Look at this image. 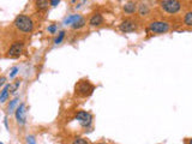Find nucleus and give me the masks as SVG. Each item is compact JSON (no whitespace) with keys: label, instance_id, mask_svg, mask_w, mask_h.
I'll return each mask as SVG.
<instances>
[{"label":"nucleus","instance_id":"6ab92c4d","mask_svg":"<svg viewBox=\"0 0 192 144\" xmlns=\"http://www.w3.org/2000/svg\"><path fill=\"white\" fill-rule=\"evenodd\" d=\"M64 37H65V31H60V32H59V35H58V37L54 40V43H55V44L61 43V41L64 40Z\"/></svg>","mask_w":192,"mask_h":144},{"label":"nucleus","instance_id":"f8f14e48","mask_svg":"<svg viewBox=\"0 0 192 144\" xmlns=\"http://www.w3.org/2000/svg\"><path fill=\"white\" fill-rule=\"evenodd\" d=\"M9 85H5V88L0 91V102L1 103H4L6 100H7V97H9Z\"/></svg>","mask_w":192,"mask_h":144},{"label":"nucleus","instance_id":"9d476101","mask_svg":"<svg viewBox=\"0 0 192 144\" xmlns=\"http://www.w3.org/2000/svg\"><path fill=\"white\" fill-rule=\"evenodd\" d=\"M123 9H124V11H125L126 13L132 15V13H134V12L137 11V5H136L134 1H127V3L124 5Z\"/></svg>","mask_w":192,"mask_h":144},{"label":"nucleus","instance_id":"6e6552de","mask_svg":"<svg viewBox=\"0 0 192 144\" xmlns=\"http://www.w3.org/2000/svg\"><path fill=\"white\" fill-rule=\"evenodd\" d=\"M119 29L123 32H132L137 29V25H136V22H133L131 19H126V21L121 22V24L119 25Z\"/></svg>","mask_w":192,"mask_h":144},{"label":"nucleus","instance_id":"b1692460","mask_svg":"<svg viewBox=\"0 0 192 144\" xmlns=\"http://www.w3.org/2000/svg\"><path fill=\"white\" fill-rule=\"evenodd\" d=\"M5 83H6V77L1 76V77H0V88H1V86H3Z\"/></svg>","mask_w":192,"mask_h":144},{"label":"nucleus","instance_id":"f257e3e1","mask_svg":"<svg viewBox=\"0 0 192 144\" xmlns=\"http://www.w3.org/2000/svg\"><path fill=\"white\" fill-rule=\"evenodd\" d=\"M15 27L19 30V31H23V32H31L32 29H34V22L30 17L25 16V15H19L16 17L15 22H13Z\"/></svg>","mask_w":192,"mask_h":144},{"label":"nucleus","instance_id":"a878e982","mask_svg":"<svg viewBox=\"0 0 192 144\" xmlns=\"http://www.w3.org/2000/svg\"><path fill=\"white\" fill-rule=\"evenodd\" d=\"M188 144H192V138H191V139L188 140Z\"/></svg>","mask_w":192,"mask_h":144},{"label":"nucleus","instance_id":"393cba45","mask_svg":"<svg viewBox=\"0 0 192 144\" xmlns=\"http://www.w3.org/2000/svg\"><path fill=\"white\" fill-rule=\"evenodd\" d=\"M60 3V0H51L52 6H58V4Z\"/></svg>","mask_w":192,"mask_h":144},{"label":"nucleus","instance_id":"0eeeda50","mask_svg":"<svg viewBox=\"0 0 192 144\" xmlns=\"http://www.w3.org/2000/svg\"><path fill=\"white\" fill-rule=\"evenodd\" d=\"M15 115H16V120L18 124H21V125L25 124L27 117H25V105L24 103H21L17 107V109L15 111Z\"/></svg>","mask_w":192,"mask_h":144},{"label":"nucleus","instance_id":"c85d7f7f","mask_svg":"<svg viewBox=\"0 0 192 144\" xmlns=\"http://www.w3.org/2000/svg\"><path fill=\"white\" fill-rule=\"evenodd\" d=\"M0 144H3V143H0Z\"/></svg>","mask_w":192,"mask_h":144},{"label":"nucleus","instance_id":"4468645a","mask_svg":"<svg viewBox=\"0 0 192 144\" xmlns=\"http://www.w3.org/2000/svg\"><path fill=\"white\" fill-rule=\"evenodd\" d=\"M85 24H86V21H85V18H83V17H82L79 21H77L76 23H73V24L71 25V28L76 30V29H80V28H83Z\"/></svg>","mask_w":192,"mask_h":144},{"label":"nucleus","instance_id":"412c9836","mask_svg":"<svg viewBox=\"0 0 192 144\" xmlns=\"http://www.w3.org/2000/svg\"><path fill=\"white\" fill-rule=\"evenodd\" d=\"M27 144H36V139L34 136H28L27 137Z\"/></svg>","mask_w":192,"mask_h":144},{"label":"nucleus","instance_id":"f03ea898","mask_svg":"<svg viewBox=\"0 0 192 144\" xmlns=\"http://www.w3.org/2000/svg\"><path fill=\"white\" fill-rule=\"evenodd\" d=\"M160 7L166 13L175 15L181 10V1L180 0H161Z\"/></svg>","mask_w":192,"mask_h":144},{"label":"nucleus","instance_id":"7ed1b4c3","mask_svg":"<svg viewBox=\"0 0 192 144\" xmlns=\"http://www.w3.org/2000/svg\"><path fill=\"white\" fill-rule=\"evenodd\" d=\"M171 25L167 22H162V21H154L149 24V30L154 34H165L167 31H169Z\"/></svg>","mask_w":192,"mask_h":144},{"label":"nucleus","instance_id":"aec40b11","mask_svg":"<svg viewBox=\"0 0 192 144\" xmlns=\"http://www.w3.org/2000/svg\"><path fill=\"white\" fill-rule=\"evenodd\" d=\"M72 144H89L88 143V140L86 139H84V138H75L73 139V142H72Z\"/></svg>","mask_w":192,"mask_h":144},{"label":"nucleus","instance_id":"20e7f679","mask_svg":"<svg viewBox=\"0 0 192 144\" xmlns=\"http://www.w3.org/2000/svg\"><path fill=\"white\" fill-rule=\"evenodd\" d=\"M76 120L80 124L82 127H90L91 124H92V115L89 113V112H84V111H80L76 114Z\"/></svg>","mask_w":192,"mask_h":144},{"label":"nucleus","instance_id":"a211bd4d","mask_svg":"<svg viewBox=\"0 0 192 144\" xmlns=\"http://www.w3.org/2000/svg\"><path fill=\"white\" fill-rule=\"evenodd\" d=\"M184 23L187 27H192V11H188L184 17Z\"/></svg>","mask_w":192,"mask_h":144},{"label":"nucleus","instance_id":"423d86ee","mask_svg":"<svg viewBox=\"0 0 192 144\" xmlns=\"http://www.w3.org/2000/svg\"><path fill=\"white\" fill-rule=\"evenodd\" d=\"M23 48H24V44L22 41H17L15 43H12V46L10 47V49H9V55L11 58H17L22 54L23 52Z\"/></svg>","mask_w":192,"mask_h":144},{"label":"nucleus","instance_id":"bb28decb","mask_svg":"<svg viewBox=\"0 0 192 144\" xmlns=\"http://www.w3.org/2000/svg\"><path fill=\"white\" fill-rule=\"evenodd\" d=\"M77 1V0H72V3H76Z\"/></svg>","mask_w":192,"mask_h":144},{"label":"nucleus","instance_id":"1a4fd4ad","mask_svg":"<svg viewBox=\"0 0 192 144\" xmlns=\"http://www.w3.org/2000/svg\"><path fill=\"white\" fill-rule=\"evenodd\" d=\"M102 23H103V17L101 13H94L89 19L90 27H100Z\"/></svg>","mask_w":192,"mask_h":144},{"label":"nucleus","instance_id":"5701e85b","mask_svg":"<svg viewBox=\"0 0 192 144\" xmlns=\"http://www.w3.org/2000/svg\"><path fill=\"white\" fill-rule=\"evenodd\" d=\"M18 70H19L18 67H13V69L11 70V72H10V78H13V77L18 73Z\"/></svg>","mask_w":192,"mask_h":144},{"label":"nucleus","instance_id":"f3484780","mask_svg":"<svg viewBox=\"0 0 192 144\" xmlns=\"http://www.w3.org/2000/svg\"><path fill=\"white\" fill-rule=\"evenodd\" d=\"M36 7L38 10H46L48 7V1L47 0H36Z\"/></svg>","mask_w":192,"mask_h":144},{"label":"nucleus","instance_id":"cd10ccee","mask_svg":"<svg viewBox=\"0 0 192 144\" xmlns=\"http://www.w3.org/2000/svg\"><path fill=\"white\" fill-rule=\"evenodd\" d=\"M99 144H105V143H99Z\"/></svg>","mask_w":192,"mask_h":144},{"label":"nucleus","instance_id":"9b49d317","mask_svg":"<svg viewBox=\"0 0 192 144\" xmlns=\"http://www.w3.org/2000/svg\"><path fill=\"white\" fill-rule=\"evenodd\" d=\"M80 18H82L80 15H70L69 17H66V18L64 19V24H65V25H72L73 23H76V22L79 21Z\"/></svg>","mask_w":192,"mask_h":144},{"label":"nucleus","instance_id":"2eb2a0df","mask_svg":"<svg viewBox=\"0 0 192 144\" xmlns=\"http://www.w3.org/2000/svg\"><path fill=\"white\" fill-rule=\"evenodd\" d=\"M138 13L140 16H147L149 13V7L147 4H140L139 5V9H138Z\"/></svg>","mask_w":192,"mask_h":144},{"label":"nucleus","instance_id":"ddd939ff","mask_svg":"<svg viewBox=\"0 0 192 144\" xmlns=\"http://www.w3.org/2000/svg\"><path fill=\"white\" fill-rule=\"evenodd\" d=\"M19 85H21V79H17V80H15V82H12L11 84H9V91H10L11 94H13V92H16V91L18 90V88H19Z\"/></svg>","mask_w":192,"mask_h":144},{"label":"nucleus","instance_id":"dca6fc26","mask_svg":"<svg viewBox=\"0 0 192 144\" xmlns=\"http://www.w3.org/2000/svg\"><path fill=\"white\" fill-rule=\"evenodd\" d=\"M18 102H19V99H13L11 102H10V105H9V107H7V112L10 113V114H12L13 112H15V108H16V106L18 105Z\"/></svg>","mask_w":192,"mask_h":144},{"label":"nucleus","instance_id":"39448f33","mask_svg":"<svg viewBox=\"0 0 192 144\" xmlns=\"http://www.w3.org/2000/svg\"><path fill=\"white\" fill-rule=\"evenodd\" d=\"M94 90V86L88 82V80H80L77 85H76V92L79 96H89Z\"/></svg>","mask_w":192,"mask_h":144},{"label":"nucleus","instance_id":"4be33fe9","mask_svg":"<svg viewBox=\"0 0 192 144\" xmlns=\"http://www.w3.org/2000/svg\"><path fill=\"white\" fill-rule=\"evenodd\" d=\"M47 30H48V32L54 34V32L57 31V25H55V24H52V25H49V27L47 28Z\"/></svg>","mask_w":192,"mask_h":144}]
</instances>
